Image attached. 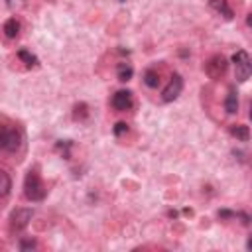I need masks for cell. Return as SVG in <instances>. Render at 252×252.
<instances>
[{
    "label": "cell",
    "mask_w": 252,
    "mask_h": 252,
    "mask_svg": "<svg viewBox=\"0 0 252 252\" xmlns=\"http://www.w3.org/2000/svg\"><path fill=\"white\" fill-rule=\"evenodd\" d=\"M87 116H89V106H87L85 102L75 104V108H73V118H75V120H85Z\"/></svg>",
    "instance_id": "cell-17"
},
{
    "label": "cell",
    "mask_w": 252,
    "mask_h": 252,
    "mask_svg": "<svg viewBox=\"0 0 252 252\" xmlns=\"http://www.w3.org/2000/svg\"><path fill=\"white\" fill-rule=\"evenodd\" d=\"M6 130H8V128H6L4 124H0V150L4 148V138H6Z\"/></svg>",
    "instance_id": "cell-21"
},
{
    "label": "cell",
    "mask_w": 252,
    "mask_h": 252,
    "mask_svg": "<svg viewBox=\"0 0 252 252\" xmlns=\"http://www.w3.org/2000/svg\"><path fill=\"white\" fill-rule=\"evenodd\" d=\"M24 195L30 201H43L45 199V187L39 179V173L35 169H30L24 179Z\"/></svg>",
    "instance_id": "cell-1"
},
{
    "label": "cell",
    "mask_w": 252,
    "mask_h": 252,
    "mask_svg": "<svg viewBox=\"0 0 252 252\" xmlns=\"http://www.w3.org/2000/svg\"><path fill=\"white\" fill-rule=\"evenodd\" d=\"M224 110L226 114H236L238 112V91L234 85L228 87V94L224 98Z\"/></svg>",
    "instance_id": "cell-9"
},
{
    "label": "cell",
    "mask_w": 252,
    "mask_h": 252,
    "mask_svg": "<svg viewBox=\"0 0 252 252\" xmlns=\"http://www.w3.org/2000/svg\"><path fill=\"white\" fill-rule=\"evenodd\" d=\"M110 104H112V108L118 110V112H126V110H130L132 104H134V100H132V93L126 91V89L116 91V93L112 94V98H110Z\"/></svg>",
    "instance_id": "cell-6"
},
{
    "label": "cell",
    "mask_w": 252,
    "mask_h": 252,
    "mask_svg": "<svg viewBox=\"0 0 252 252\" xmlns=\"http://www.w3.org/2000/svg\"><path fill=\"white\" fill-rule=\"evenodd\" d=\"M116 75H118V81L126 83V81H130V79H132V75H134V69H132V65H130V63H118Z\"/></svg>",
    "instance_id": "cell-13"
},
{
    "label": "cell",
    "mask_w": 252,
    "mask_h": 252,
    "mask_svg": "<svg viewBox=\"0 0 252 252\" xmlns=\"http://www.w3.org/2000/svg\"><path fill=\"white\" fill-rule=\"evenodd\" d=\"M209 6H211L217 14H220L224 20H232V18H234V12H232L228 0H209Z\"/></svg>",
    "instance_id": "cell-8"
},
{
    "label": "cell",
    "mask_w": 252,
    "mask_h": 252,
    "mask_svg": "<svg viewBox=\"0 0 252 252\" xmlns=\"http://www.w3.org/2000/svg\"><path fill=\"white\" fill-rule=\"evenodd\" d=\"M228 132H230L232 138H236V140H240V142H248V138H250V130H248V126H244V124H232V126L228 128Z\"/></svg>",
    "instance_id": "cell-12"
},
{
    "label": "cell",
    "mask_w": 252,
    "mask_h": 252,
    "mask_svg": "<svg viewBox=\"0 0 252 252\" xmlns=\"http://www.w3.org/2000/svg\"><path fill=\"white\" fill-rule=\"evenodd\" d=\"M20 250H33L37 244H35V240L33 238H26V240H20Z\"/></svg>",
    "instance_id": "cell-19"
},
{
    "label": "cell",
    "mask_w": 252,
    "mask_h": 252,
    "mask_svg": "<svg viewBox=\"0 0 252 252\" xmlns=\"http://www.w3.org/2000/svg\"><path fill=\"white\" fill-rule=\"evenodd\" d=\"M112 132H114V136H122V134L128 132V124L126 122H116L114 128H112Z\"/></svg>",
    "instance_id": "cell-18"
},
{
    "label": "cell",
    "mask_w": 252,
    "mask_h": 252,
    "mask_svg": "<svg viewBox=\"0 0 252 252\" xmlns=\"http://www.w3.org/2000/svg\"><path fill=\"white\" fill-rule=\"evenodd\" d=\"M181 91H183V77L179 73H173L171 79H169V83H167V87L161 93V100L163 102H173L181 94Z\"/></svg>",
    "instance_id": "cell-4"
},
{
    "label": "cell",
    "mask_w": 252,
    "mask_h": 252,
    "mask_svg": "<svg viewBox=\"0 0 252 252\" xmlns=\"http://www.w3.org/2000/svg\"><path fill=\"white\" fill-rule=\"evenodd\" d=\"M167 217H169V219H175V217H177V211H167Z\"/></svg>",
    "instance_id": "cell-22"
},
{
    "label": "cell",
    "mask_w": 252,
    "mask_h": 252,
    "mask_svg": "<svg viewBox=\"0 0 252 252\" xmlns=\"http://www.w3.org/2000/svg\"><path fill=\"white\" fill-rule=\"evenodd\" d=\"M217 215H219V219H234L236 217V213L234 211H228V209H220Z\"/></svg>",
    "instance_id": "cell-20"
},
{
    "label": "cell",
    "mask_w": 252,
    "mask_h": 252,
    "mask_svg": "<svg viewBox=\"0 0 252 252\" xmlns=\"http://www.w3.org/2000/svg\"><path fill=\"white\" fill-rule=\"evenodd\" d=\"M20 146H22V132L16 130V128H8V130H6V138H4V148H2V150H6L8 154H14V152L20 150Z\"/></svg>",
    "instance_id": "cell-7"
},
{
    "label": "cell",
    "mask_w": 252,
    "mask_h": 252,
    "mask_svg": "<svg viewBox=\"0 0 252 252\" xmlns=\"http://www.w3.org/2000/svg\"><path fill=\"white\" fill-rule=\"evenodd\" d=\"M18 57H20L28 67H35V65H37V57L32 55L28 49H20V51H18Z\"/></svg>",
    "instance_id": "cell-16"
},
{
    "label": "cell",
    "mask_w": 252,
    "mask_h": 252,
    "mask_svg": "<svg viewBox=\"0 0 252 252\" xmlns=\"http://www.w3.org/2000/svg\"><path fill=\"white\" fill-rule=\"evenodd\" d=\"M71 146H73L71 140H59V142L55 144V150H57L65 159H69V158H71Z\"/></svg>",
    "instance_id": "cell-15"
},
{
    "label": "cell",
    "mask_w": 252,
    "mask_h": 252,
    "mask_svg": "<svg viewBox=\"0 0 252 252\" xmlns=\"http://www.w3.org/2000/svg\"><path fill=\"white\" fill-rule=\"evenodd\" d=\"M232 63H234V71H236V81L244 83L250 77V55L244 49H238L232 55Z\"/></svg>",
    "instance_id": "cell-2"
},
{
    "label": "cell",
    "mask_w": 252,
    "mask_h": 252,
    "mask_svg": "<svg viewBox=\"0 0 252 252\" xmlns=\"http://www.w3.org/2000/svg\"><path fill=\"white\" fill-rule=\"evenodd\" d=\"M30 220H32V211L30 209H16V211H12V215H10V232L12 234L22 232L30 224Z\"/></svg>",
    "instance_id": "cell-3"
},
{
    "label": "cell",
    "mask_w": 252,
    "mask_h": 252,
    "mask_svg": "<svg viewBox=\"0 0 252 252\" xmlns=\"http://www.w3.org/2000/svg\"><path fill=\"white\" fill-rule=\"evenodd\" d=\"M2 32H4V35L8 39H16L20 35V22L16 18H8L4 22V26H2Z\"/></svg>",
    "instance_id": "cell-10"
},
{
    "label": "cell",
    "mask_w": 252,
    "mask_h": 252,
    "mask_svg": "<svg viewBox=\"0 0 252 252\" xmlns=\"http://www.w3.org/2000/svg\"><path fill=\"white\" fill-rule=\"evenodd\" d=\"M142 79H144V85H146L148 89H158V87H159V81H161V79H159V73H158L154 67H148V69L144 71V77H142Z\"/></svg>",
    "instance_id": "cell-11"
},
{
    "label": "cell",
    "mask_w": 252,
    "mask_h": 252,
    "mask_svg": "<svg viewBox=\"0 0 252 252\" xmlns=\"http://www.w3.org/2000/svg\"><path fill=\"white\" fill-rule=\"evenodd\" d=\"M10 189H12V179H10V175H8L4 169H0V197H6V195L10 193Z\"/></svg>",
    "instance_id": "cell-14"
},
{
    "label": "cell",
    "mask_w": 252,
    "mask_h": 252,
    "mask_svg": "<svg viewBox=\"0 0 252 252\" xmlns=\"http://www.w3.org/2000/svg\"><path fill=\"white\" fill-rule=\"evenodd\" d=\"M226 59L222 55H213L207 63H205V73L211 77V79H220L224 73H226Z\"/></svg>",
    "instance_id": "cell-5"
}]
</instances>
